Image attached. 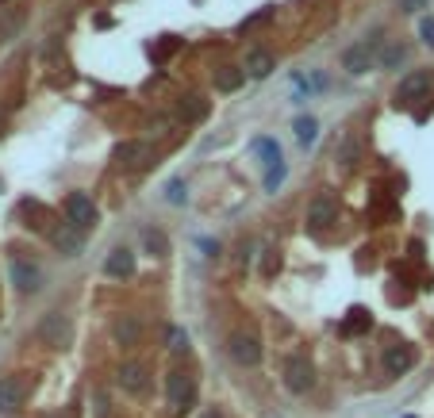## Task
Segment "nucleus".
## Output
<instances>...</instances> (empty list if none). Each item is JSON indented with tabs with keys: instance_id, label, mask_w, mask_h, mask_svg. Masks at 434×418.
Masks as SVG:
<instances>
[{
	"instance_id": "18",
	"label": "nucleus",
	"mask_w": 434,
	"mask_h": 418,
	"mask_svg": "<svg viewBox=\"0 0 434 418\" xmlns=\"http://www.w3.org/2000/svg\"><path fill=\"white\" fill-rule=\"evenodd\" d=\"M54 246H58L66 257H77V254H81V230H77V227L54 230Z\"/></svg>"
},
{
	"instance_id": "24",
	"label": "nucleus",
	"mask_w": 434,
	"mask_h": 418,
	"mask_svg": "<svg viewBox=\"0 0 434 418\" xmlns=\"http://www.w3.org/2000/svg\"><path fill=\"white\" fill-rule=\"evenodd\" d=\"M166 345H169L173 353H184V349H189V330L169 326V330H166Z\"/></svg>"
},
{
	"instance_id": "6",
	"label": "nucleus",
	"mask_w": 434,
	"mask_h": 418,
	"mask_svg": "<svg viewBox=\"0 0 434 418\" xmlns=\"http://www.w3.org/2000/svg\"><path fill=\"white\" fill-rule=\"evenodd\" d=\"M66 219H69V227L89 230L92 223H96V204H92L85 192H73V196L66 200Z\"/></svg>"
},
{
	"instance_id": "12",
	"label": "nucleus",
	"mask_w": 434,
	"mask_h": 418,
	"mask_svg": "<svg viewBox=\"0 0 434 418\" xmlns=\"http://www.w3.org/2000/svg\"><path fill=\"white\" fill-rule=\"evenodd\" d=\"M104 272H108L112 280H127L134 272V254L127 246H116L108 257H104Z\"/></svg>"
},
{
	"instance_id": "10",
	"label": "nucleus",
	"mask_w": 434,
	"mask_h": 418,
	"mask_svg": "<svg viewBox=\"0 0 434 418\" xmlns=\"http://www.w3.org/2000/svg\"><path fill=\"white\" fill-rule=\"evenodd\" d=\"M411 369H415V349L411 345H388L384 349V372L388 376H403Z\"/></svg>"
},
{
	"instance_id": "1",
	"label": "nucleus",
	"mask_w": 434,
	"mask_h": 418,
	"mask_svg": "<svg viewBox=\"0 0 434 418\" xmlns=\"http://www.w3.org/2000/svg\"><path fill=\"white\" fill-rule=\"evenodd\" d=\"M27 392H31V384H27L24 372H12V376H0V410L4 415H12V410L24 407Z\"/></svg>"
},
{
	"instance_id": "3",
	"label": "nucleus",
	"mask_w": 434,
	"mask_h": 418,
	"mask_svg": "<svg viewBox=\"0 0 434 418\" xmlns=\"http://www.w3.org/2000/svg\"><path fill=\"white\" fill-rule=\"evenodd\" d=\"M284 384H288V392L304 395L311 384H315V369H311L308 357H288L284 361Z\"/></svg>"
},
{
	"instance_id": "5",
	"label": "nucleus",
	"mask_w": 434,
	"mask_h": 418,
	"mask_svg": "<svg viewBox=\"0 0 434 418\" xmlns=\"http://www.w3.org/2000/svg\"><path fill=\"white\" fill-rule=\"evenodd\" d=\"M116 380H119V387H123L127 395H146L150 369H146L142 361H123V365H119V372H116Z\"/></svg>"
},
{
	"instance_id": "2",
	"label": "nucleus",
	"mask_w": 434,
	"mask_h": 418,
	"mask_svg": "<svg viewBox=\"0 0 434 418\" xmlns=\"http://www.w3.org/2000/svg\"><path fill=\"white\" fill-rule=\"evenodd\" d=\"M39 342L51 345V349H62L69 342V319L62 311H46L39 322Z\"/></svg>"
},
{
	"instance_id": "29",
	"label": "nucleus",
	"mask_w": 434,
	"mask_h": 418,
	"mask_svg": "<svg viewBox=\"0 0 434 418\" xmlns=\"http://www.w3.org/2000/svg\"><path fill=\"white\" fill-rule=\"evenodd\" d=\"M419 35H423V42L434 46V19H423V24H419Z\"/></svg>"
},
{
	"instance_id": "28",
	"label": "nucleus",
	"mask_w": 434,
	"mask_h": 418,
	"mask_svg": "<svg viewBox=\"0 0 434 418\" xmlns=\"http://www.w3.org/2000/svg\"><path fill=\"white\" fill-rule=\"evenodd\" d=\"M354 162H358V142L346 139V146H342V165H346V169H354Z\"/></svg>"
},
{
	"instance_id": "16",
	"label": "nucleus",
	"mask_w": 434,
	"mask_h": 418,
	"mask_svg": "<svg viewBox=\"0 0 434 418\" xmlns=\"http://www.w3.org/2000/svg\"><path fill=\"white\" fill-rule=\"evenodd\" d=\"M426 89H431V73H426V69H415V73H408V77L400 81L396 100H419Z\"/></svg>"
},
{
	"instance_id": "14",
	"label": "nucleus",
	"mask_w": 434,
	"mask_h": 418,
	"mask_svg": "<svg viewBox=\"0 0 434 418\" xmlns=\"http://www.w3.org/2000/svg\"><path fill=\"white\" fill-rule=\"evenodd\" d=\"M277 69V58L269 54V50H261V46H254L250 54H246V66H243V73L246 77H254V81H261V77H269Z\"/></svg>"
},
{
	"instance_id": "19",
	"label": "nucleus",
	"mask_w": 434,
	"mask_h": 418,
	"mask_svg": "<svg viewBox=\"0 0 434 418\" xmlns=\"http://www.w3.org/2000/svg\"><path fill=\"white\" fill-rule=\"evenodd\" d=\"M243 81H246V73H243L238 66H219V69H216V89H219V92L243 89Z\"/></svg>"
},
{
	"instance_id": "30",
	"label": "nucleus",
	"mask_w": 434,
	"mask_h": 418,
	"mask_svg": "<svg viewBox=\"0 0 434 418\" xmlns=\"http://www.w3.org/2000/svg\"><path fill=\"white\" fill-rule=\"evenodd\" d=\"M426 4H431V0H400L403 12H419V8H426Z\"/></svg>"
},
{
	"instance_id": "13",
	"label": "nucleus",
	"mask_w": 434,
	"mask_h": 418,
	"mask_svg": "<svg viewBox=\"0 0 434 418\" xmlns=\"http://www.w3.org/2000/svg\"><path fill=\"white\" fill-rule=\"evenodd\" d=\"M39 280H42L39 265L24 261V257H12V284H16L19 292H35V288H39Z\"/></svg>"
},
{
	"instance_id": "23",
	"label": "nucleus",
	"mask_w": 434,
	"mask_h": 418,
	"mask_svg": "<svg viewBox=\"0 0 434 418\" xmlns=\"http://www.w3.org/2000/svg\"><path fill=\"white\" fill-rule=\"evenodd\" d=\"M403 58H408V50H403L400 42L384 46V54H381V69H396V66H403Z\"/></svg>"
},
{
	"instance_id": "7",
	"label": "nucleus",
	"mask_w": 434,
	"mask_h": 418,
	"mask_svg": "<svg viewBox=\"0 0 434 418\" xmlns=\"http://www.w3.org/2000/svg\"><path fill=\"white\" fill-rule=\"evenodd\" d=\"M166 387H169V407H173V410H184L192 403V395H196V380H192L189 372H181V369L169 372Z\"/></svg>"
},
{
	"instance_id": "31",
	"label": "nucleus",
	"mask_w": 434,
	"mask_h": 418,
	"mask_svg": "<svg viewBox=\"0 0 434 418\" xmlns=\"http://www.w3.org/2000/svg\"><path fill=\"white\" fill-rule=\"evenodd\" d=\"M200 418H223V415H219V410H204Z\"/></svg>"
},
{
	"instance_id": "21",
	"label": "nucleus",
	"mask_w": 434,
	"mask_h": 418,
	"mask_svg": "<svg viewBox=\"0 0 434 418\" xmlns=\"http://www.w3.org/2000/svg\"><path fill=\"white\" fill-rule=\"evenodd\" d=\"M373 326V319H369V311H361V307H354L350 319L342 322V334H361V330Z\"/></svg>"
},
{
	"instance_id": "27",
	"label": "nucleus",
	"mask_w": 434,
	"mask_h": 418,
	"mask_svg": "<svg viewBox=\"0 0 434 418\" xmlns=\"http://www.w3.org/2000/svg\"><path fill=\"white\" fill-rule=\"evenodd\" d=\"M281 181H284V162L273 165V169L266 173V192H277V189H281Z\"/></svg>"
},
{
	"instance_id": "20",
	"label": "nucleus",
	"mask_w": 434,
	"mask_h": 418,
	"mask_svg": "<svg viewBox=\"0 0 434 418\" xmlns=\"http://www.w3.org/2000/svg\"><path fill=\"white\" fill-rule=\"evenodd\" d=\"M250 150H254V154H261V157H266V165H269V169H273V165H281V146H277L273 139H254V142H250Z\"/></svg>"
},
{
	"instance_id": "4",
	"label": "nucleus",
	"mask_w": 434,
	"mask_h": 418,
	"mask_svg": "<svg viewBox=\"0 0 434 418\" xmlns=\"http://www.w3.org/2000/svg\"><path fill=\"white\" fill-rule=\"evenodd\" d=\"M338 223V200L331 196V192H319L315 200H311V207H308V227L311 230H327V227H334Z\"/></svg>"
},
{
	"instance_id": "33",
	"label": "nucleus",
	"mask_w": 434,
	"mask_h": 418,
	"mask_svg": "<svg viewBox=\"0 0 434 418\" xmlns=\"http://www.w3.org/2000/svg\"><path fill=\"white\" fill-rule=\"evenodd\" d=\"M408 418H411V415H408Z\"/></svg>"
},
{
	"instance_id": "25",
	"label": "nucleus",
	"mask_w": 434,
	"mask_h": 418,
	"mask_svg": "<svg viewBox=\"0 0 434 418\" xmlns=\"http://www.w3.org/2000/svg\"><path fill=\"white\" fill-rule=\"evenodd\" d=\"M146 246H150L158 257L169 254V242H166V234H162V230H146Z\"/></svg>"
},
{
	"instance_id": "26",
	"label": "nucleus",
	"mask_w": 434,
	"mask_h": 418,
	"mask_svg": "<svg viewBox=\"0 0 434 418\" xmlns=\"http://www.w3.org/2000/svg\"><path fill=\"white\" fill-rule=\"evenodd\" d=\"M166 200H169V204H184V200H189L184 181H169V184H166Z\"/></svg>"
},
{
	"instance_id": "32",
	"label": "nucleus",
	"mask_w": 434,
	"mask_h": 418,
	"mask_svg": "<svg viewBox=\"0 0 434 418\" xmlns=\"http://www.w3.org/2000/svg\"><path fill=\"white\" fill-rule=\"evenodd\" d=\"M46 418H58V415H46Z\"/></svg>"
},
{
	"instance_id": "11",
	"label": "nucleus",
	"mask_w": 434,
	"mask_h": 418,
	"mask_svg": "<svg viewBox=\"0 0 434 418\" xmlns=\"http://www.w3.org/2000/svg\"><path fill=\"white\" fill-rule=\"evenodd\" d=\"M150 157H154L150 142H119V146H116V162L127 165V169H142Z\"/></svg>"
},
{
	"instance_id": "9",
	"label": "nucleus",
	"mask_w": 434,
	"mask_h": 418,
	"mask_svg": "<svg viewBox=\"0 0 434 418\" xmlns=\"http://www.w3.org/2000/svg\"><path fill=\"white\" fill-rule=\"evenodd\" d=\"M231 357L238 365H258L261 361V342L254 334H246V330H238V334H231Z\"/></svg>"
},
{
	"instance_id": "15",
	"label": "nucleus",
	"mask_w": 434,
	"mask_h": 418,
	"mask_svg": "<svg viewBox=\"0 0 434 418\" xmlns=\"http://www.w3.org/2000/svg\"><path fill=\"white\" fill-rule=\"evenodd\" d=\"M112 338H116V345L131 349V345H139V338H142V322L134 319V315H119L116 326H112Z\"/></svg>"
},
{
	"instance_id": "8",
	"label": "nucleus",
	"mask_w": 434,
	"mask_h": 418,
	"mask_svg": "<svg viewBox=\"0 0 434 418\" xmlns=\"http://www.w3.org/2000/svg\"><path fill=\"white\" fill-rule=\"evenodd\" d=\"M369 66H373V42H354V46L342 50V69L350 77L369 73Z\"/></svg>"
},
{
	"instance_id": "22",
	"label": "nucleus",
	"mask_w": 434,
	"mask_h": 418,
	"mask_svg": "<svg viewBox=\"0 0 434 418\" xmlns=\"http://www.w3.org/2000/svg\"><path fill=\"white\" fill-rule=\"evenodd\" d=\"M296 139H300L304 146H311V142L319 139V123L311 115H300V119H296Z\"/></svg>"
},
{
	"instance_id": "17",
	"label": "nucleus",
	"mask_w": 434,
	"mask_h": 418,
	"mask_svg": "<svg viewBox=\"0 0 434 418\" xmlns=\"http://www.w3.org/2000/svg\"><path fill=\"white\" fill-rule=\"evenodd\" d=\"M177 115H181L184 123H200V119H208V100L204 96H181Z\"/></svg>"
}]
</instances>
